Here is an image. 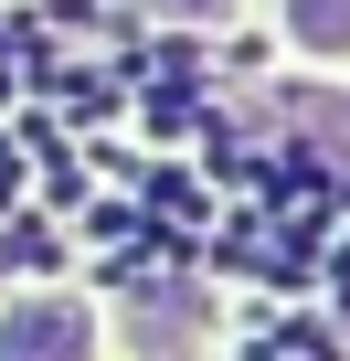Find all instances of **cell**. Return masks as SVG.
<instances>
[{"label":"cell","mask_w":350,"mask_h":361,"mask_svg":"<svg viewBox=\"0 0 350 361\" xmlns=\"http://www.w3.org/2000/svg\"><path fill=\"white\" fill-rule=\"evenodd\" d=\"M0 361H85V308H54V298L11 308L0 319Z\"/></svg>","instance_id":"obj_1"},{"label":"cell","mask_w":350,"mask_h":361,"mask_svg":"<svg viewBox=\"0 0 350 361\" xmlns=\"http://www.w3.org/2000/svg\"><path fill=\"white\" fill-rule=\"evenodd\" d=\"M297 43L329 54V64H350V0H297Z\"/></svg>","instance_id":"obj_2"}]
</instances>
